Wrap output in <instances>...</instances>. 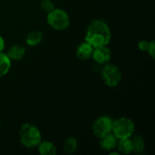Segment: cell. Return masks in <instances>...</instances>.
Listing matches in <instances>:
<instances>
[{
	"instance_id": "6da1fadb",
	"label": "cell",
	"mask_w": 155,
	"mask_h": 155,
	"mask_svg": "<svg viewBox=\"0 0 155 155\" xmlns=\"http://www.w3.org/2000/svg\"><path fill=\"white\" fill-rule=\"evenodd\" d=\"M112 38L109 25L103 20H93L87 26L84 41L94 47L107 45Z\"/></svg>"
},
{
	"instance_id": "7a4b0ae2",
	"label": "cell",
	"mask_w": 155,
	"mask_h": 155,
	"mask_svg": "<svg viewBox=\"0 0 155 155\" xmlns=\"http://www.w3.org/2000/svg\"><path fill=\"white\" fill-rule=\"evenodd\" d=\"M19 140L22 145L26 148H35L42 141V134L40 130L34 124L25 123L24 124L19 132Z\"/></svg>"
},
{
	"instance_id": "3957f363",
	"label": "cell",
	"mask_w": 155,
	"mask_h": 155,
	"mask_svg": "<svg viewBox=\"0 0 155 155\" xmlns=\"http://www.w3.org/2000/svg\"><path fill=\"white\" fill-rule=\"evenodd\" d=\"M46 21L48 25L54 30L62 31L68 28L70 25L69 15L61 8H54L47 13Z\"/></svg>"
},
{
	"instance_id": "277c9868",
	"label": "cell",
	"mask_w": 155,
	"mask_h": 155,
	"mask_svg": "<svg viewBox=\"0 0 155 155\" xmlns=\"http://www.w3.org/2000/svg\"><path fill=\"white\" fill-rule=\"evenodd\" d=\"M135 130L134 123L127 117H120L114 121L112 133L117 139L130 138L134 135Z\"/></svg>"
},
{
	"instance_id": "5b68a950",
	"label": "cell",
	"mask_w": 155,
	"mask_h": 155,
	"mask_svg": "<svg viewBox=\"0 0 155 155\" xmlns=\"http://www.w3.org/2000/svg\"><path fill=\"white\" fill-rule=\"evenodd\" d=\"M102 79L107 86L115 87L122 80L121 70L115 64L107 63L102 70Z\"/></svg>"
},
{
	"instance_id": "8992f818",
	"label": "cell",
	"mask_w": 155,
	"mask_h": 155,
	"mask_svg": "<svg viewBox=\"0 0 155 155\" xmlns=\"http://www.w3.org/2000/svg\"><path fill=\"white\" fill-rule=\"evenodd\" d=\"M113 124H114V121L110 117H108L106 115L100 116L93 124L92 131H93L94 135L98 138H101V137L112 133Z\"/></svg>"
},
{
	"instance_id": "52a82bcc",
	"label": "cell",
	"mask_w": 155,
	"mask_h": 155,
	"mask_svg": "<svg viewBox=\"0 0 155 155\" xmlns=\"http://www.w3.org/2000/svg\"><path fill=\"white\" fill-rule=\"evenodd\" d=\"M92 57L96 63L105 64L109 63V61L111 60L112 53H111V50L106 45L98 46V47L94 48Z\"/></svg>"
},
{
	"instance_id": "ba28073f",
	"label": "cell",
	"mask_w": 155,
	"mask_h": 155,
	"mask_svg": "<svg viewBox=\"0 0 155 155\" xmlns=\"http://www.w3.org/2000/svg\"><path fill=\"white\" fill-rule=\"evenodd\" d=\"M93 51L94 46L91 45L88 42L84 41L77 46L75 50V54L80 60H88L92 57Z\"/></svg>"
},
{
	"instance_id": "9c48e42d",
	"label": "cell",
	"mask_w": 155,
	"mask_h": 155,
	"mask_svg": "<svg viewBox=\"0 0 155 155\" xmlns=\"http://www.w3.org/2000/svg\"><path fill=\"white\" fill-rule=\"evenodd\" d=\"M117 141L118 139L116 138V136L113 133H110L100 138V146L103 150L106 152H111L116 148Z\"/></svg>"
},
{
	"instance_id": "30bf717a",
	"label": "cell",
	"mask_w": 155,
	"mask_h": 155,
	"mask_svg": "<svg viewBox=\"0 0 155 155\" xmlns=\"http://www.w3.org/2000/svg\"><path fill=\"white\" fill-rule=\"evenodd\" d=\"M25 54V48L21 45H13L6 53V55L10 58V60L19 61L21 60Z\"/></svg>"
},
{
	"instance_id": "8fae6325",
	"label": "cell",
	"mask_w": 155,
	"mask_h": 155,
	"mask_svg": "<svg viewBox=\"0 0 155 155\" xmlns=\"http://www.w3.org/2000/svg\"><path fill=\"white\" fill-rule=\"evenodd\" d=\"M37 147L38 153L41 155H55L57 153L55 145L49 141H41Z\"/></svg>"
},
{
	"instance_id": "7c38bea8",
	"label": "cell",
	"mask_w": 155,
	"mask_h": 155,
	"mask_svg": "<svg viewBox=\"0 0 155 155\" xmlns=\"http://www.w3.org/2000/svg\"><path fill=\"white\" fill-rule=\"evenodd\" d=\"M43 40V33L39 30H34L31 31L26 38H25V43L29 46H35L39 45Z\"/></svg>"
},
{
	"instance_id": "4fadbf2b",
	"label": "cell",
	"mask_w": 155,
	"mask_h": 155,
	"mask_svg": "<svg viewBox=\"0 0 155 155\" xmlns=\"http://www.w3.org/2000/svg\"><path fill=\"white\" fill-rule=\"evenodd\" d=\"M130 138H131V142H132L133 152L135 153H142L144 151V148H145L144 139L140 135L132 136Z\"/></svg>"
},
{
	"instance_id": "5bb4252c",
	"label": "cell",
	"mask_w": 155,
	"mask_h": 155,
	"mask_svg": "<svg viewBox=\"0 0 155 155\" xmlns=\"http://www.w3.org/2000/svg\"><path fill=\"white\" fill-rule=\"evenodd\" d=\"M78 147V143L77 140L73 137L70 136L68 138L65 139V141L63 143V150L66 154H73L76 152Z\"/></svg>"
},
{
	"instance_id": "9a60e30c",
	"label": "cell",
	"mask_w": 155,
	"mask_h": 155,
	"mask_svg": "<svg viewBox=\"0 0 155 155\" xmlns=\"http://www.w3.org/2000/svg\"><path fill=\"white\" fill-rule=\"evenodd\" d=\"M116 148L118 149L119 153H121L123 154H129V153H133L131 138L118 139Z\"/></svg>"
},
{
	"instance_id": "2e32d148",
	"label": "cell",
	"mask_w": 155,
	"mask_h": 155,
	"mask_svg": "<svg viewBox=\"0 0 155 155\" xmlns=\"http://www.w3.org/2000/svg\"><path fill=\"white\" fill-rule=\"evenodd\" d=\"M11 60L3 52H0V77L5 75L11 68Z\"/></svg>"
},
{
	"instance_id": "e0dca14e",
	"label": "cell",
	"mask_w": 155,
	"mask_h": 155,
	"mask_svg": "<svg viewBox=\"0 0 155 155\" xmlns=\"http://www.w3.org/2000/svg\"><path fill=\"white\" fill-rule=\"evenodd\" d=\"M40 5H41V8L46 13L50 12L51 10L54 8V4L52 0H42Z\"/></svg>"
},
{
	"instance_id": "ac0fdd59",
	"label": "cell",
	"mask_w": 155,
	"mask_h": 155,
	"mask_svg": "<svg viewBox=\"0 0 155 155\" xmlns=\"http://www.w3.org/2000/svg\"><path fill=\"white\" fill-rule=\"evenodd\" d=\"M147 53H148V54L153 58V59H154L155 58V42L153 40V41H151L150 43H149V46H148V48H147V51H146Z\"/></svg>"
},
{
	"instance_id": "d6986e66",
	"label": "cell",
	"mask_w": 155,
	"mask_h": 155,
	"mask_svg": "<svg viewBox=\"0 0 155 155\" xmlns=\"http://www.w3.org/2000/svg\"><path fill=\"white\" fill-rule=\"evenodd\" d=\"M149 41L147 40H141L138 42V49L140 51H143V52H146L147 51V48L149 46Z\"/></svg>"
},
{
	"instance_id": "ffe728a7",
	"label": "cell",
	"mask_w": 155,
	"mask_h": 155,
	"mask_svg": "<svg viewBox=\"0 0 155 155\" xmlns=\"http://www.w3.org/2000/svg\"><path fill=\"white\" fill-rule=\"evenodd\" d=\"M5 39L3 36L0 35V52H3V50L5 49Z\"/></svg>"
}]
</instances>
